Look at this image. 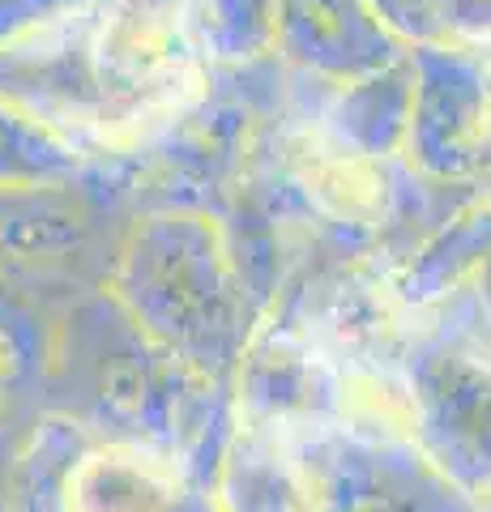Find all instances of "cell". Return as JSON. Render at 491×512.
Returning <instances> with one entry per match:
<instances>
[{"instance_id": "1", "label": "cell", "mask_w": 491, "mask_h": 512, "mask_svg": "<svg viewBox=\"0 0 491 512\" xmlns=\"http://www.w3.org/2000/svg\"><path fill=\"white\" fill-rule=\"evenodd\" d=\"M116 295L158 342L188 359H223L235 342V278L205 218H154L124 252Z\"/></svg>"}, {"instance_id": "2", "label": "cell", "mask_w": 491, "mask_h": 512, "mask_svg": "<svg viewBox=\"0 0 491 512\" xmlns=\"http://www.w3.org/2000/svg\"><path fill=\"white\" fill-rule=\"evenodd\" d=\"M402 154L427 175L457 180L487 158V64L479 47H415Z\"/></svg>"}, {"instance_id": "3", "label": "cell", "mask_w": 491, "mask_h": 512, "mask_svg": "<svg viewBox=\"0 0 491 512\" xmlns=\"http://www.w3.org/2000/svg\"><path fill=\"white\" fill-rule=\"evenodd\" d=\"M274 47L338 82L402 60V43L372 18L368 0H274Z\"/></svg>"}, {"instance_id": "4", "label": "cell", "mask_w": 491, "mask_h": 512, "mask_svg": "<svg viewBox=\"0 0 491 512\" xmlns=\"http://www.w3.org/2000/svg\"><path fill=\"white\" fill-rule=\"evenodd\" d=\"M65 512H176L180 478L158 457L129 444L90 448L60 478Z\"/></svg>"}, {"instance_id": "5", "label": "cell", "mask_w": 491, "mask_h": 512, "mask_svg": "<svg viewBox=\"0 0 491 512\" xmlns=\"http://www.w3.org/2000/svg\"><path fill=\"white\" fill-rule=\"evenodd\" d=\"M410 116V60H393L368 77L346 82L338 107L329 111V137L363 158L402 154Z\"/></svg>"}, {"instance_id": "6", "label": "cell", "mask_w": 491, "mask_h": 512, "mask_svg": "<svg viewBox=\"0 0 491 512\" xmlns=\"http://www.w3.org/2000/svg\"><path fill=\"white\" fill-rule=\"evenodd\" d=\"M295 163H299V180L321 201L325 214L334 218H376L385 210V184H380V171L372 158H363L355 150H346L342 141H334L329 133L321 137H304L295 146Z\"/></svg>"}, {"instance_id": "7", "label": "cell", "mask_w": 491, "mask_h": 512, "mask_svg": "<svg viewBox=\"0 0 491 512\" xmlns=\"http://www.w3.org/2000/svg\"><path fill=\"white\" fill-rule=\"evenodd\" d=\"M402 47H474L487 39V0H368Z\"/></svg>"}, {"instance_id": "8", "label": "cell", "mask_w": 491, "mask_h": 512, "mask_svg": "<svg viewBox=\"0 0 491 512\" xmlns=\"http://www.w3.org/2000/svg\"><path fill=\"white\" fill-rule=\"evenodd\" d=\"M77 167L73 146L43 124L35 111H22L18 103L0 99V188H30L60 180Z\"/></svg>"}, {"instance_id": "9", "label": "cell", "mask_w": 491, "mask_h": 512, "mask_svg": "<svg viewBox=\"0 0 491 512\" xmlns=\"http://www.w3.org/2000/svg\"><path fill=\"white\" fill-rule=\"evenodd\" d=\"M184 18H193L214 56L240 60L274 47V0H188Z\"/></svg>"}, {"instance_id": "10", "label": "cell", "mask_w": 491, "mask_h": 512, "mask_svg": "<svg viewBox=\"0 0 491 512\" xmlns=\"http://www.w3.org/2000/svg\"><path fill=\"white\" fill-rule=\"evenodd\" d=\"M5 384H9V346L0 338V393H5Z\"/></svg>"}]
</instances>
